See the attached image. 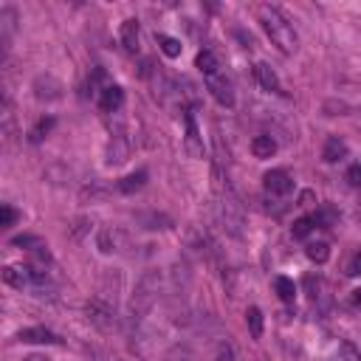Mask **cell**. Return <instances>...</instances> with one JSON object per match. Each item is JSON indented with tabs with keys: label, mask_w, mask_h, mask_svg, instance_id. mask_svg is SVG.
Returning <instances> with one entry per match:
<instances>
[{
	"label": "cell",
	"mask_w": 361,
	"mask_h": 361,
	"mask_svg": "<svg viewBox=\"0 0 361 361\" xmlns=\"http://www.w3.org/2000/svg\"><path fill=\"white\" fill-rule=\"evenodd\" d=\"M246 322H248L251 336L260 339L263 336V311H260V307H248V311H246Z\"/></svg>",
	"instance_id": "cell-19"
},
{
	"label": "cell",
	"mask_w": 361,
	"mask_h": 361,
	"mask_svg": "<svg viewBox=\"0 0 361 361\" xmlns=\"http://www.w3.org/2000/svg\"><path fill=\"white\" fill-rule=\"evenodd\" d=\"M119 243H121V231L119 229H102L99 231V248L105 254L119 251Z\"/></svg>",
	"instance_id": "cell-14"
},
{
	"label": "cell",
	"mask_w": 361,
	"mask_h": 361,
	"mask_svg": "<svg viewBox=\"0 0 361 361\" xmlns=\"http://www.w3.org/2000/svg\"><path fill=\"white\" fill-rule=\"evenodd\" d=\"M14 220H17V212L12 209V206H3V209H0V226L9 229Z\"/></svg>",
	"instance_id": "cell-26"
},
{
	"label": "cell",
	"mask_w": 361,
	"mask_h": 361,
	"mask_svg": "<svg viewBox=\"0 0 361 361\" xmlns=\"http://www.w3.org/2000/svg\"><path fill=\"white\" fill-rule=\"evenodd\" d=\"M14 23H17V12L14 9L0 12V34H3V43H9V37L14 34Z\"/></svg>",
	"instance_id": "cell-18"
},
{
	"label": "cell",
	"mask_w": 361,
	"mask_h": 361,
	"mask_svg": "<svg viewBox=\"0 0 361 361\" xmlns=\"http://www.w3.org/2000/svg\"><path fill=\"white\" fill-rule=\"evenodd\" d=\"M195 65H198V71L203 73V76H212V73H220V60L215 57V51H209V48H203L200 54L195 57Z\"/></svg>",
	"instance_id": "cell-12"
},
{
	"label": "cell",
	"mask_w": 361,
	"mask_h": 361,
	"mask_svg": "<svg viewBox=\"0 0 361 361\" xmlns=\"http://www.w3.org/2000/svg\"><path fill=\"white\" fill-rule=\"evenodd\" d=\"M322 159H325L327 164H339V161H345V159H347V144H345L339 136H330V139L325 141Z\"/></svg>",
	"instance_id": "cell-9"
},
{
	"label": "cell",
	"mask_w": 361,
	"mask_h": 361,
	"mask_svg": "<svg viewBox=\"0 0 361 361\" xmlns=\"http://www.w3.org/2000/svg\"><path fill=\"white\" fill-rule=\"evenodd\" d=\"M43 271H34L32 266H6L3 268V282L17 291H34L40 288V282H43Z\"/></svg>",
	"instance_id": "cell-3"
},
{
	"label": "cell",
	"mask_w": 361,
	"mask_h": 361,
	"mask_svg": "<svg viewBox=\"0 0 361 361\" xmlns=\"http://www.w3.org/2000/svg\"><path fill=\"white\" fill-rule=\"evenodd\" d=\"M274 291H277V296L282 302H294V296H296V286H294V279H288V277H277L274 279Z\"/></svg>",
	"instance_id": "cell-16"
},
{
	"label": "cell",
	"mask_w": 361,
	"mask_h": 361,
	"mask_svg": "<svg viewBox=\"0 0 361 361\" xmlns=\"http://www.w3.org/2000/svg\"><path fill=\"white\" fill-rule=\"evenodd\" d=\"M187 147H189L192 156H200V152H203V147L198 144V127H195L192 113H187Z\"/></svg>",
	"instance_id": "cell-21"
},
{
	"label": "cell",
	"mask_w": 361,
	"mask_h": 361,
	"mask_svg": "<svg viewBox=\"0 0 361 361\" xmlns=\"http://www.w3.org/2000/svg\"><path fill=\"white\" fill-rule=\"evenodd\" d=\"M159 291H161V274H159V271H147V274L139 279L136 294H133V302H130L133 319H144V314L150 311L152 305H156Z\"/></svg>",
	"instance_id": "cell-2"
},
{
	"label": "cell",
	"mask_w": 361,
	"mask_h": 361,
	"mask_svg": "<svg viewBox=\"0 0 361 361\" xmlns=\"http://www.w3.org/2000/svg\"><path fill=\"white\" fill-rule=\"evenodd\" d=\"M350 302H353L356 307H361V288H356V291L350 294Z\"/></svg>",
	"instance_id": "cell-31"
},
{
	"label": "cell",
	"mask_w": 361,
	"mask_h": 361,
	"mask_svg": "<svg viewBox=\"0 0 361 361\" xmlns=\"http://www.w3.org/2000/svg\"><path fill=\"white\" fill-rule=\"evenodd\" d=\"M215 361H235V347H231L229 342L218 345V353H215Z\"/></svg>",
	"instance_id": "cell-24"
},
{
	"label": "cell",
	"mask_w": 361,
	"mask_h": 361,
	"mask_svg": "<svg viewBox=\"0 0 361 361\" xmlns=\"http://www.w3.org/2000/svg\"><path fill=\"white\" fill-rule=\"evenodd\" d=\"M51 127H54V119H43L37 127H34V130H32V141L37 144V141H43V136L51 130Z\"/></svg>",
	"instance_id": "cell-23"
},
{
	"label": "cell",
	"mask_w": 361,
	"mask_h": 361,
	"mask_svg": "<svg viewBox=\"0 0 361 361\" xmlns=\"http://www.w3.org/2000/svg\"><path fill=\"white\" fill-rule=\"evenodd\" d=\"M305 251H307V257H311L314 263H319V266L330 260V246H327V243H322V240H319V243H307V248H305Z\"/></svg>",
	"instance_id": "cell-20"
},
{
	"label": "cell",
	"mask_w": 361,
	"mask_h": 361,
	"mask_svg": "<svg viewBox=\"0 0 361 361\" xmlns=\"http://www.w3.org/2000/svg\"><path fill=\"white\" fill-rule=\"evenodd\" d=\"M361 274V251L353 254V260L347 263V277H358Z\"/></svg>",
	"instance_id": "cell-28"
},
{
	"label": "cell",
	"mask_w": 361,
	"mask_h": 361,
	"mask_svg": "<svg viewBox=\"0 0 361 361\" xmlns=\"http://www.w3.org/2000/svg\"><path fill=\"white\" fill-rule=\"evenodd\" d=\"M85 314H88V319H91L96 327H102V330H110L113 322H116V319H113V316H116V314H113V307L105 305V302H99V299L91 302V305L85 307Z\"/></svg>",
	"instance_id": "cell-6"
},
{
	"label": "cell",
	"mask_w": 361,
	"mask_h": 361,
	"mask_svg": "<svg viewBox=\"0 0 361 361\" xmlns=\"http://www.w3.org/2000/svg\"><path fill=\"white\" fill-rule=\"evenodd\" d=\"M206 88H209V93L215 96L218 105L223 108H231L235 105V85H231V80L220 71V73H212V76H206Z\"/></svg>",
	"instance_id": "cell-4"
},
{
	"label": "cell",
	"mask_w": 361,
	"mask_h": 361,
	"mask_svg": "<svg viewBox=\"0 0 361 361\" xmlns=\"http://www.w3.org/2000/svg\"><path fill=\"white\" fill-rule=\"evenodd\" d=\"M14 246H37L34 237H14Z\"/></svg>",
	"instance_id": "cell-30"
},
{
	"label": "cell",
	"mask_w": 361,
	"mask_h": 361,
	"mask_svg": "<svg viewBox=\"0 0 361 361\" xmlns=\"http://www.w3.org/2000/svg\"><path fill=\"white\" fill-rule=\"evenodd\" d=\"M23 361H51V358H45V356H40V353H32V356H25Z\"/></svg>",
	"instance_id": "cell-32"
},
{
	"label": "cell",
	"mask_w": 361,
	"mask_h": 361,
	"mask_svg": "<svg viewBox=\"0 0 361 361\" xmlns=\"http://www.w3.org/2000/svg\"><path fill=\"white\" fill-rule=\"evenodd\" d=\"M251 152H254V159H271L277 152V141L271 136H257L251 141Z\"/></svg>",
	"instance_id": "cell-13"
},
{
	"label": "cell",
	"mask_w": 361,
	"mask_h": 361,
	"mask_svg": "<svg viewBox=\"0 0 361 361\" xmlns=\"http://www.w3.org/2000/svg\"><path fill=\"white\" fill-rule=\"evenodd\" d=\"M314 229H316V220H314V215H307V218H299V220L291 226V235H294V240H305Z\"/></svg>",
	"instance_id": "cell-17"
},
{
	"label": "cell",
	"mask_w": 361,
	"mask_h": 361,
	"mask_svg": "<svg viewBox=\"0 0 361 361\" xmlns=\"http://www.w3.org/2000/svg\"><path fill=\"white\" fill-rule=\"evenodd\" d=\"M260 23H263L266 34L271 37V43L282 51V54H294V51H296V32H294V25L282 17L279 9L263 6L260 9Z\"/></svg>",
	"instance_id": "cell-1"
},
{
	"label": "cell",
	"mask_w": 361,
	"mask_h": 361,
	"mask_svg": "<svg viewBox=\"0 0 361 361\" xmlns=\"http://www.w3.org/2000/svg\"><path fill=\"white\" fill-rule=\"evenodd\" d=\"M263 187L268 198H288L294 192V178L286 170H271L263 178Z\"/></svg>",
	"instance_id": "cell-5"
},
{
	"label": "cell",
	"mask_w": 361,
	"mask_h": 361,
	"mask_svg": "<svg viewBox=\"0 0 361 361\" xmlns=\"http://www.w3.org/2000/svg\"><path fill=\"white\" fill-rule=\"evenodd\" d=\"M144 180H147V172L139 170V172H133V175H127L124 180H119V192L133 195V192H139V189L144 187Z\"/></svg>",
	"instance_id": "cell-15"
},
{
	"label": "cell",
	"mask_w": 361,
	"mask_h": 361,
	"mask_svg": "<svg viewBox=\"0 0 361 361\" xmlns=\"http://www.w3.org/2000/svg\"><path fill=\"white\" fill-rule=\"evenodd\" d=\"M254 73H257V82H260L266 91H274V93L282 91L279 76H277V71H274L268 62H257V65H254Z\"/></svg>",
	"instance_id": "cell-10"
},
{
	"label": "cell",
	"mask_w": 361,
	"mask_h": 361,
	"mask_svg": "<svg viewBox=\"0 0 361 361\" xmlns=\"http://www.w3.org/2000/svg\"><path fill=\"white\" fill-rule=\"evenodd\" d=\"M156 40H159V45H161V51H164V54H167L170 60H175V57H180V48H184V45H180V40H175V37H167V34H159Z\"/></svg>",
	"instance_id": "cell-22"
},
{
	"label": "cell",
	"mask_w": 361,
	"mask_h": 361,
	"mask_svg": "<svg viewBox=\"0 0 361 361\" xmlns=\"http://www.w3.org/2000/svg\"><path fill=\"white\" fill-rule=\"evenodd\" d=\"M124 105V91L119 85H105L99 93V108L105 113H116L119 108Z\"/></svg>",
	"instance_id": "cell-7"
},
{
	"label": "cell",
	"mask_w": 361,
	"mask_h": 361,
	"mask_svg": "<svg viewBox=\"0 0 361 361\" xmlns=\"http://www.w3.org/2000/svg\"><path fill=\"white\" fill-rule=\"evenodd\" d=\"M121 45L127 48V51H130V54H136V51H139V20H124L121 23Z\"/></svg>",
	"instance_id": "cell-11"
},
{
	"label": "cell",
	"mask_w": 361,
	"mask_h": 361,
	"mask_svg": "<svg viewBox=\"0 0 361 361\" xmlns=\"http://www.w3.org/2000/svg\"><path fill=\"white\" fill-rule=\"evenodd\" d=\"M314 220H316V226H333V220H336V212H333V209H322V212L314 215Z\"/></svg>",
	"instance_id": "cell-25"
},
{
	"label": "cell",
	"mask_w": 361,
	"mask_h": 361,
	"mask_svg": "<svg viewBox=\"0 0 361 361\" xmlns=\"http://www.w3.org/2000/svg\"><path fill=\"white\" fill-rule=\"evenodd\" d=\"M17 339L29 342V345H60V339L45 327H25V330L17 333Z\"/></svg>",
	"instance_id": "cell-8"
},
{
	"label": "cell",
	"mask_w": 361,
	"mask_h": 361,
	"mask_svg": "<svg viewBox=\"0 0 361 361\" xmlns=\"http://www.w3.org/2000/svg\"><path fill=\"white\" fill-rule=\"evenodd\" d=\"M347 180H350V187L361 189V164H353V167L347 170Z\"/></svg>",
	"instance_id": "cell-27"
},
{
	"label": "cell",
	"mask_w": 361,
	"mask_h": 361,
	"mask_svg": "<svg viewBox=\"0 0 361 361\" xmlns=\"http://www.w3.org/2000/svg\"><path fill=\"white\" fill-rule=\"evenodd\" d=\"M342 353H345L347 361H361V353H358L353 345H342Z\"/></svg>",
	"instance_id": "cell-29"
}]
</instances>
